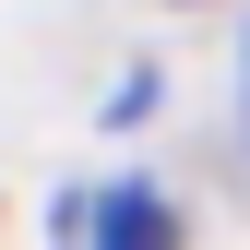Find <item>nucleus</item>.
I'll return each instance as SVG.
<instances>
[{"label":"nucleus","instance_id":"f257e3e1","mask_svg":"<svg viewBox=\"0 0 250 250\" xmlns=\"http://www.w3.org/2000/svg\"><path fill=\"white\" fill-rule=\"evenodd\" d=\"M83 227H96V250H167L155 191H107V203H83Z\"/></svg>","mask_w":250,"mask_h":250}]
</instances>
